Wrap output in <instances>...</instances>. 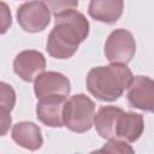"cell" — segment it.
Listing matches in <instances>:
<instances>
[{"label": "cell", "mask_w": 154, "mask_h": 154, "mask_svg": "<svg viewBox=\"0 0 154 154\" xmlns=\"http://www.w3.org/2000/svg\"><path fill=\"white\" fill-rule=\"evenodd\" d=\"M65 101V97L60 96L40 99L36 105V114L38 120L47 126H63V107Z\"/></svg>", "instance_id": "cell-9"}, {"label": "cell", "mask_w": 154, "mask_h": 154, "mask_svg": "<svg viewBox=\"0 0 154 154\" xmlns=\"http://www.w3.org/2000/svg\"><path fill=\"white\" fill-rule=\"evenodd\" d=\"M34 91L38 100L51 96L66 99L70 94V81L66 76L59 72H43L35 79Z\"/></svg>", "instance_id": "cell-6"}, {"label": "cell", "mask_w": 154, "mask_h": 154, "mask_svg": "<svg viewBox=\"0 0 154 154\" xmlns=\"http://www.w3.org/2000/svg\"><path fill=\"white\" fill-rule=\"evenodd\" d=\"M14 103H16V93L13 88L5 82H0V107L11 112L12 108L14 107Z\"/></svg>", "instance_id": "cell-15"}, {"label": "cell", "mask_w": 154, "mask_h": 154, "mask_svg": "<svg viewBox=\"0 0 154 154\" xmlns=\"http://www.w3.org/2000/svg\"><path fill=\"white\" fill-rule=\"evenodd\" d=\"M124 2L122 0H93L88 12L90 17L103 23H114L123 13Z\"/></svg>", "instance_id": "cell-13"}, {"label": "cell", "mask_w": 154, "mask_h": 154, "mask_svg": "<svg viewBox=\"0 0 154 154\" xmlns=\"http://www.w3.org/2000/svg\"><path fill=\"white\" fill-rule=\"evenodd\" d=\"M46 5L48 6L49 11H52L54 14L63 12L69 8H77L78 2L77 1H47Z\"/></svg>", "instance_id": "cell-17"}, {"label": "cell", "mask_w": 154, "mask_h": 154, "mask_svg": "<svg viewBox=\"0 0 154 154\" xmlns=\"http://www.w3.org/2000/svg\"><path fill=\"white\" fill-rule=\"evenodd\" d=\"M12 24L11 11L6 2L0 1V34H5Z\"/></svg>", "instance_id": "cell-16"}, {"label": "cell", "mask_w": 154, "mask_h": 154, "mask_svg": "<svg viewBox=\"0 0 154 154\" xmlns=\"http://www.w3.org/2000/svg\"><path fill=\"white\" fill-rule=\"evenodd\" d=\"M17 19L23 30L38 32L49 24L51 11L43 1H29L19 6L17 10Z\"/></svg>", "instance_id": "cell-5"}, {"label": "cell", "mask_w": 154, "mask_h": 154, "mask_svg": "<svg viewBox=\"0 0 154 154\" xmlns=\"http://www.w3.org/2000/svg\"><path fill=\"white\" fill-rule=\"evenodd\" d=\"M11 122H12V118H11L10 111L0 107V136H4L7 134L11 126Z\"/></svg>", "instance_id": "cell-18"}, {"label": "cell", "mask_w": 154, "mask_h": 154, "mask_svg": "<svg viewBox=\"0 0 154 154\" xmlns=\"http://www.w3.org/2000/svg\"><path fill=\"white\" fill-rule=\"evenodd\" d=\"M128 100L131 106L152 112L154 107V82L146 76L132 77L128 87Z\"/></svg>", "instance_id": "cell-7"}, {"label": "cell", "mask_w": 154, "mask_h": 154, "mask_svg": "<svg viewBox=\"0 0 154 154\" xmlns=\"http://www.w3.org/2000/svg\"><path fill=\"white\" fill-rule=\"evenodd\" d=\"M95 117V103L84 94L71 96L63 107V125L73 132H85L91 129Z\"/></svg>", "instance_id": "cell-3"}, {"label": "cell", "mask_w": 154, "mask_h": 154, "mask_svg": "<svg viewBox=\"0 0 154 154\" xmlns=\"http://www.w3.org/2000/svg\"><path fill=\"white\" fill-rule=\"evenodd\" d=\"M144 129L143 117L134 112H122L116 125V138L124 142H135Z\"/></svg>", "instance_id": "cell-10"}, {"label": "cell", "mask_w": 154, "mask_h": 154, "mask_svg": "<svg viewBox=\"0 0 154 154\" xmlns=\"http://www.w3.org/2000/svg\"><path fill=\"white\" fill-rule=\"evenodd\" d=\"M46 69V59L37 51H23L18 53L13 61L14 72L25 82L35 81Z\"/></svg>", "instance_id": "cell-8"}, {"label": "cell", "mask_w": 154, "mask_h": 154, "mask_svg": "<svg viewBox=\"0 0 154 154\" xmlns=\"http://www.w3.org/2000/svg\"><path fill=\"white\" fill-rule=\"evenodd\" d=\"M11 136L18 146L29 150H37L43 142L40 128L31 122H20L13 125Z\"/></svg>", "instance_id": "cell-11"}, {"label": "cell", "mask_w": 154, "mask_h": 154, "mask_svg": "<svg viewBox=\"0 0 154 154\" xmlns=\"http://www.w3.org/2000/svg\"><path fill=\"white\" fill-rule=\"evenodd\" d=\"M89 34V22L76 8L54 14V28L47 38L46 49L57 59L72 57Z\"/></svg>", "instance_id": "cell-1"}, {"label": "cell", "mask_w": 154, "mask_h": 154, "mask_svg": "<svg viewBox=\"0 0 154 154\" xmlns=\"http://www.w3.org/2000/svg\"><path fill=\"white\" fill-rule=\"evenodd\" d=\"M100 152L101 154H135L134 148L128 142L119 140H109Z\"/></svg>", "instance_id": "cell-14"}, {"label": "cell", "mask_w": 154, "mask_h": 154, "mask_svg": "<svg viewBox=\"0 0 154 154\" xmlns=\"http://www.w3.org/2000/svg\"><path fill=\"white\" fill-rule=\"evenodd\" d=\"M90 154H101V152H100V149H99V150H94V152H91Z\"/></svg>", "instance_id": "cell-19"}, {"label": "cell", "mask_w": 154, "mask_h": 154, "mask_svg": "<svg viewBox=\"0 0 154 154\" xmlns=\"http://www.w3.org/2000/svg\"><path fill=\"white\" fill-rule=\"evenodd\" d=\"M136 42L132 34L125 29L112 31L105 43V54L109 63L126 65L134 58Z\"/></svg>", "instance_id": "cell-4"}, {"label": "cell", "mask_w": 154, "mask_h": 154, "mask_svg": "<svg viewBox=\"0 0 154 154\" xmlns=\"http://www.w3.org/2000/svg\"><path fill=\"white\" fill-rule=\"evenodd\" d=\"M132 73L126 65L111 64L96 66L87 76V88L91 95L101 101H114L128 89Z\"/></svg>", "instance_id": "cell-2"}, {"label": "cell", "mask_w": 154, "mask_h": 154, "mask_svg": "<svg viewBox=\"0 0 154 154\" xmlns=\"http://www.w3.org/2000/svg\"><path fill=\"white\" fill-rule=\"evenodd\" d=\"M123 109L116 106H102L94 117V125L97 134L106 140L116 138V125Z\"/></svg>", "instance_id": "cell-12"}]
</instances>
